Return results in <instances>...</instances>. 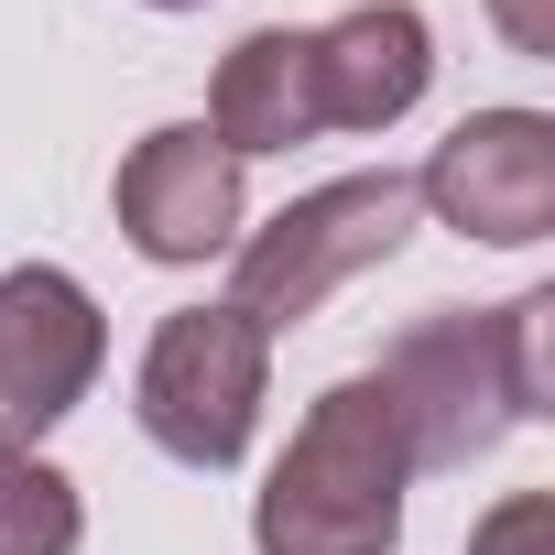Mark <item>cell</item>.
Returning a JSON list of instances; mask_svg holds the SVG:
<instances>
[{
    "label": "cell",
    "instance_id": "7",
    "mask_svg": "<svg viewBox=\"0 0 555 555\" xmlns=\"http://www.w3.org/2000/svg\"><path fill=\"white\" fill-rule=\"evenodd\" d=\"M120 229L142 261H207L240 240V153L207 131V120H175V131H142L120 153Z\"/></svg>",
    "mask_w": 555,
    "mask_h": 555
},
{
    "label": "cell",
    "instance_id": "3",
    "mask_svg": "<svg viewBox=\"0 0 555 555\" xmlns=\"http://www.w3.org/2000/svg\"><path fill=\"white\" fill-rule=\"evenodd\" d=\"M414 218H425L414 175H338V185L295 196L272 229L240 240V261H229V317H250L261 338L295 327V317H317L338 284H360L371 261H392V250L414 240Z\"/></svg>",
    "mask_w": 555,
    "mask_h": 555
},
{
    "label": "cell",
    "instance_id": "5",
    "mask_svg": "<svg viewBox=\"0 0 555 555\" xmlns=\"http://www.w3.org/2000/svg\"><path fill=\"white\" fill-rule=\"evenodd\" d=\"M99 360H109V317L88 306L77 272H55V261L0 272V447L55 436L88 403Z\"/></svg>",
    "mask_w": 555,
    "mask_h": 555
},
{
    "label": "cell",
    "instance_id": "10",
    "mask_svg": "<svg viewBox=\"0 0 555 555\" xmlns=\"http://www.w3.org/2000/svg\"><path fill=\"white\" fill-rule=\"evenodd\" d=\"M88 512H77V479L44 468L34 447H0V555H77Z\"/></svg>",
    "mask_w": 555,
    "mask_h": 555
},
{
    "label": "cell",
    "instance_id": "11",
    "mask_svg": "<svg viewBox=\"0 0 555 555\" xmlns=\"http://www.w3.org/2000/svg\"><path fill=\"white\" fill-rule=\"evenodd\" d=\"M468 555H555V501H544V490H512V501L468 533Z\"/></svg>",
    "mask_w": 555,
    "mask_h": 555
},
{
    "label": "cell",
    "instance_id": "4",
    "mask_svg": "<svg viewBox=\"0 0 555 555\" xmlns=\"http://www.w3.org/2000/svg\"><path fill=\"white\" fill-rule=\"evenodd\" d=\"M261 382H272V338L229 306H175L142 349V436L185 468H240L250 425H261Z\"/></svg>",
    "mask_w": 555,
    "mask_h": 555
},
{
    "label": "cell",
    "instance_id": "6",
    "mask_svg": "<svg viewBox=\"0 0 555 555\" xmlns=\"http://www.w3.org/2000/svg\"><path fill=\"white\" fill-rule=\"evenodd\" d=\"M414 196H425L447 229L490 240V250H533V240L555 229V120H544V109H468V120L425 153Z\"/></svg>",
    "mask_w": 555,
    "mask_h": 555
},
{
    "label": "cell",
    "instance_id": "8",
    "mask_svg": "<svg viewBox=\"0 0 555 555\" xmlns=\"http://www.w3.org/2000/svg\"><path fill=\"white\" fill-rule=\"evenodd\" d=\"M306 44H317V120L327 131H392L436 77V34L414 0H360Z\"/></svg>",
    "mask_w": 555,
    "mask_h": 555
},
{
    "label": "cell",
    "instance_id": "9",
    "mask_svg": "<svg viewBox=\"0 0 555 555\" xmlns=\"http://www.w3.org/2000/svg\"><path fill=\"white\" fill-rule=\"evenodd\" d=\"M207 131H218L229 153H295V142H317V131H327V120H317V44H306L295 23L240 34V44L218 55Z\"/></svg>",
    "mask_w": 555,
    "mask_h": 555
},
{
    "label": "cell",
    "instance_id": "12",
    "mask_svg": "<svg viewBox=\"0 0 555 555\" xmlns=\"http://www.w3.org/2000/svg\"><path fill=\"white\" fill-rule=\"evenodd\" d=\"M490 23L512 34V55H555V0H490Z\"/></svg>",
    "mask_w": 555,
    "mask_h": 555
},
{
    "label": "cell",
    "instance_id": "2",
    "mask_svg": "<svg viewBox=\"0 0 555 555\" xmlns=\"http://www.w3.org/2000/svg\"><path fill=\"white\" fill-rule=\"evenodd\" d=\"M403 425L382 403V382H327L295 425V447L272 457L250 544L261 555H392L403 544Z\"/></svg>",
    "mask_w": 555,
    "mask_h": 555
},
{
    "label": "cell",
    "instance_id": "1",
    "mask_svg": "<svg viewBox=\"0 0 555 555\" xmlns=\"http://www.w3.org/2000/svg\"><path fill=\"white\" fill-rule=\"evenodd\" d=\"M544 317H555V295H512V306H490V317L436 306V317H414V327L392 338V360H382L371 382H382V403H392L414 468H468V457H490L512 425L555 414V403H544Z\"/></svg>",
    "mask_w": 555,
    "mask_h": 555
},
{
    "label": "cell",
    "instance_id": "13",
    "mask_svg": "<svg viewBox=\"0 0 555 555\" xmlns=\"http://www.w3.org/2000/svg\"><path fill=\"white\" fill-rule=\"evenodd\" d=\"M153 12H207V0H153Z\"/></svg>",
    "mask_w": 555,
    "mask_h": 555
}]
</instances>
